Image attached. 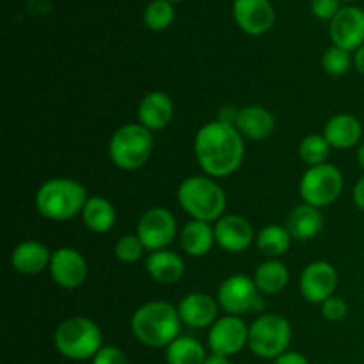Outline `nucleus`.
<instances>
[{
    "mask_svg": "<svg viewBox=\"0 0 364 364\" xmlns=\"http://www.w3.org/2000/svg\"><path fill=\"white\" fill-rule=\"evenodd\" d=\"M194 155L210 178L231 176L244 162V137L233 124L210 121L196 134Z\"/></svg>",
    "mask_w": 364,
    "mask_h": 364,
    "instance_id": "obj_1",
    "label": "nucleus"
},
{
    "mask_svg": "<svg viewBox=\"0 0 364 364\" xmlns=\"http://www.w3.org/2000/svg\"><path fill=\"white\" fill-rule=\"evenodd\" d=\"M180 329L178 308L166 301L146 302L139 306L132 316V333L149 348H167L180 336Z\"/></svg>",
    "mask_w": 364,
    "mask_h": 364,
    "instance_id": "obj_2",
    "label": "nucleus"
},
{
    "mask_svg": "<svg viewBox=\"0 0 364 364\" xmlns=\"http://www.w3.org/2000/svg\"><path fill=\"white\" fill-rule=\"evenodd\" d=\"M87 192L84 185L71 178H52L45 181L36 192V210L45 219L53 223H64L82 215Z\"/></svg>",
    "mask_w": 364,
    "mask_h": 364,
    "instance_id": "obj_3",
    "label": "nucleus"
},
{
    "mask_svg": "<svg viewBox=\"0 0 364 364\" xmlns=\"http://www.w3.org/2000/svg\"><path fill=\"white\" fill-rule=\"evenodd\" d=\"M178 203L194 220L217 223L226 212V194L210 176H191L178 187Z\"/></svg>",
    "mask_w": 364,
    "mask_h": 364,
    "instance_id": "obj_4",
    "label": "nucleus"
},
{
    "mask_svg": "<svg viewBox=\"0 0 364 364\" xmlns=\"http://www.w3.org/2000/svg\"><path fill=\"white\" fill-rule=\"evenodd\" d=\"M103 343L102 329L87 316H70L57 326L53 345L63 358L70 361L92 359Z\"/></svg>",
    "mask_w": 364,
    "mask_h": 364,
    "instance_id": "obj_5",
    "label": "nucleus"
},
{
    "mask_svg": "<svg viewBox=\"0 0 364 364\" xmlns=\"http://www.w3.org/2000/svg\"><path fill=\"white\" fill-rule=\"evenodd\" d=\"M153 151L151 132L141 123L123 124L112 134L109 156L121 171H137L149 160Z\"/></svg>",
    "mask_w": 364,
    "mask_h": 364,
    "instance_id": "obj_6",
    "label": "nucleus"
},
{
    "mask_svg": "<svg viewBox=\"0 0 364 364\" xmlns=\"http://www.w3.org/2000/svg\"><path fill=\"white\" fill-rule=\"evenodd\" d=\"M291 341V326L284 316L276 313H267L258 316L249 326L247 347L255 355L262 359L276 361L281 354L288 350Z\"/></svg>",
    "mask_w": 364,
    "mask_h": 364,
    "instance_id": "obj_7",
    "label": "nucleus"
},
{
    "mask_svg": "<svg viewBox=\"0 0 364 364\" xmlns=\"http://www.w3.org/2000/svg\"><path fill=\"white\" fill-rule=\"evenodd\" d=\"M343 191V174L333 164L326 162L309 167L301 178L299 194L306 205L323 208L336 201Z\"/></svg>",
    "mask_w": 364,
    "mask_h": 364,
    "instance_id": "obj_8",
    "label": "nucleus"
},
{
    "mask_svg": "<svg viewBox=\"0 0 364 364\" xmlns=\"http://www.w3.org/2000/svg\"><path fill=\"white\" fill-rule=\"evenodd\" d=\"M217 302L228 315L240 316L244 313L258 311L263 308V299L259 290L256 288L255 279L235 274L224 279L217 290Z\"/></svg>",
    "mask_w": 364,
    "mask_h": 364,
    "instance_id": "obj_9",
    "label": "nucleus"
},
{
    "mask_svg": "<svg viewBox=\"0 0 364 364\" xmlns=\"http://www.w3.org/2000/svg\"><path fill=\"white\" fill-rule=\"evenodd\" d=\"M178 231L176 217L164 206H153L142 213L137 223V237L146 251L155 252L167 249Z\"/></svg>",
    "mask_w": 364,
    "mask_h": 364,
    "instance_id": "obj_10",
    "label": "nucleus"
},
{
    "mask_svg": "<svg viewBox=\"0 0 364 364\" xmlns=\"http://www.w3.org/2000/svg\"><path fill=\"white\" fill-rule=\"evenodd\" d=\"M249 343V327L240 316L226 315L217 318L208 331V347L212 354L231 355L238 354Z\"/></svg>",
    "mask_w": 364,
    "mask_h": 364,
    "instance_id": "obj_11",
    "label": "nucleus"
},
{
    "mask_svg": "<svg viewBox=\"0 0 364 364\" xmlns=\"http://www.w3.org/2000/svg\"><path fill=\"white\" fill-rule=\"evenodd\" d=\"M48 270L53 283L64 290H77L87 279V262L77 249L71 247L53 251Z\"/></svg>",
    "mask_w": 364,
    "mask_h": 364,
    "instance_id": "obj_12",
    "label": "nucleus"
},
{
    "mask_svg": "<svg viewBox=\"0 0 364 364\" xmlns=\"http://www.w3.org/2000/svg\"><path fill=\"white\" fill-rule=\"evenodd\" d=\"M331 41L338 48L358 52L364 45V11L361 7H341L340 13L331 20Z\"/></svg>",
    "mask_w": 364,
    "mask_h": 364,
    "instance_id": "obj_13",
    "label": "nucleus"
},
{
    "mask_svg": "<svg viewBox=\"0 0 364 364\" xmlns=\"http://www.w3.org/2000/svg\"><path fill=\"white\" fill-rule=\"evenodd\" d=\"M233 18L245 34L262 36L274 27L276 11L270 0H233Z\"/></svg>",
    "mask_w": 364,
    "mask_h": 364,
    "instance_id": "obj_14",
    "label": "nucleus"
},
{
    "mask_svg": "<svg viewBox=\"0 0 364 364\" xmlns=\"http://www.w3.org/2000/svg\"><path fill=\"white\" fill-rule=\"evenodd\" d=\"M338 287V272L331 263L313 262L302 270L301 294L313 304H322L333 297Z\"/></svg>",
    "mask_w": 364,
    "mask_h": 364,
    "instance_id": "obj_15",
    "label": "nucleus"
},
{
    "mask_svg": "<svg viewBox=\"0 0 364 364\" xmlns=\"http://www.w3.org/2000/svg\"><path fill=\"white\" fill-rule=\"evenodd\" d=\"M213 231H215V244L228 252H242L251 247L255 242V230L251 223L235 213L220 217L213 226Z\"/></svg>",
    "mask_w": 364,
    "mask_h": 364,
    "instance_id": "obj_16",
    "label": "nucleus"
},
{
    "mask_svg": "<svg viewBox=\"0 0 364 364\" xmlns=\"http://www.w3.org/2000/svg\"><path fill=\"white\" fill-rule=\"evenodd\" d=\"M181 323L192 327V329H206L217 322L219 313V302L208 294L194 291L183 297L178 304Z\"/></svg>",
    "mask_w": 364,
    "mask_h": 364,
    "instance_id": "obj_17",
    "label": "nucleus"
},
{
    "mask_svg": "<svg viewBox=\"0 0 364 364\" xmlns=\"http://www.w3.org/2000/svg\"><path fill=\"white\" fill-rule=\"evenodd\" d=\"M174 116V103L164 91H151L139 102L137 117L149 132L164 130Z\"/></svg>",
    "mask_w": 364,
    "mask_h": 364,
    "instance_id": "obj_18",
    "label": "nucleus"
},
{
    "mask_svg": "<svg viewBox=\"0 0 364 364\" xmlns=\"http://www.w3.org/2000/svg\"><path fill=\"white\" fill-rule=\"evenodd\" d=\"M323 137L334 149H350L361 144L363 124L352 114H336L323 127Z\"/></svg>",
    "mask_w": 364,
    "mask_h": 364,
    "instance_id": "obj_19",
    "label": "nucleus"
},
{
    "mask_svg": "<svg viewBox=\"0 0 364 364\" xmlns=\"http://www.w3.org/2000/svg\"><path fill=\"white\" fill-rule=\"evenodd\" d=\"M52 252L38 240H25L18 244L11 252V265L18 274L38 276L50 267Z\"/></svg>",
    "mask_w": 364,
    "mask_h": 364,
    "instance_id": "obj_20",
    "label": "nucleus"
},
{
    "mask_svg": "<svg viewBox=\"0 0 364 364\" xmlns=\"http://www.w3.org/2000/svg\"><path fill=\"white\" fill-rule=\"evenodd\" d=\"M240 135L249 141H265L270 137L276 128V119L272 112L265 107L249 105L238 110L237 123H235Z\"/></svg>",
    "mask_w": 364,
    "mask_h": 364,
    "instance_id": "obj_21",
    "label": "nucleus"
},
{
    "mask_svg": "<svg viewBox=\"0 0 364 364\" xmlns=\"http://www.w3.org/2000/svg\"><path fill=\"white\" fill-rule=\"evenodd\" d=\"M146 270L149 277L159 284H176L185 274L183 258L169 249L149 252L146 258Z\"/></svg>",
    "mask_w": 364,
    "mask_h": 364,
    "instance_id": "obj_22",
    "label": "nucleus"
},
{
    "mask_svg": "<svg viewBox=\"0 0 364 364\" xmlns=\"http://www.w3.org/2000/svg\"><path fill=\"white\" fill-rule=\"evenodd\" d=\"M322 228L323 215L320 213V208L306 205V203L295 206L287 220V230L294 240H311V238H315L322 231Z\"/></svg>",
    "mask_w": 364,
    "mask_h": 364,
    "instance_id": "obj_23",
    "label": "nucleus"
},
{
    "mask_svg": "<svg viewBox=\"0 0 364 364\" xmlns=\"http://www.w3.org/2000/svg\"><path fill=\"white\" fill-rule=\"evenodd\" d=\"M180 244L188 256L199 258V256H205L212 251L213 244H215V231L208 223L192 219L181 230Z\"/></svg>",
    "mask_w": 364,
    "mask_h": 364,
    "instance_id": "obj_24",
    "label": "nucleus"
},
{
    "mask_svg": "<svg viewBox=\"0 0 364 364\" xmlns=\"http://www.w3.org/2000/svg\"><path fill=\"white\" fill-rule=\"evenodd\" d=\"M116 208L109 199L102 196H92L87 199L84 210H82V220L92 233H109L116 224Z\"/></svg>",
    "mask_w": 364,
    "mask_h": 364,
    "instance_id": "obj_25",
    "label": "nucleus"
},
{
    "mask_svg": "<svg viewBox=\"0 0 364 364\" xmlns=\"http://www.w3.org/2000/svg\"><path fill=\"white\" fill-rule=\"evenodd\" d=\"M252 279H255L259 294L276 295L287 288L288 281H290V272H288V267L279 259H267L256 269Z\"/></svg>",
    "mask_w": 364,
    "mask_h": 364,
    "instance_id": "obj_26",
    "label": "nucleus"
},
{
    "mask_svg": "<svg viewBox=\"0 0 364 364\" xmlns=\"http://www.w3.org/2000/svg\"><path fill=\"white\" fill-rule=\"evenodd\" d=\"M291 240L294 238L288 233L287 228L279 226V224H269L256 235V245H258L259 252L269 259H277L279 256H283L290 249Z\"/></svg>",
    "mask_w": 364,
    "mask_h": 364,
    "instance_id": "obj_27",
    "label": "nucleus"
},
{
    "mask_svg": "<svg viewBox=\"0 0 364 364\" xmlns=\"http://www.w3.org/2000/svg\"><path fill=\"white\" fill-rule=\"evenodd\" d=\"M205 347L192 336H178L166 348L167 364H205Z\"/></svg>",
    "mask_w": 364,
    "mask_h": 364,
    "instance_id": "obj_28",
    "label": "nucleus"
},
{
    "mask_svg": "<svg viewBox=\"0 0 364 364\" xmlns=\"http://www.w3.org/2000/svg\"><path fill=\"white\" fill-rule=\"evenodd\" d=\"M329 142H327L326 137L320 134L306 135L301 141V144H299V156H301L302 162L308 164L309 167L326 164L327 159H329Z\"/></svg>",
    "mask_w": 364,
    "mask_h": 364,
    "instance_id": "obj_29",
    "label": "nucleus"
},
{
    "mask_svg": "<svg viewBox=\"0 0 364 364\" xmlns=\"http://www.w3.org/2000/svg\"><path fill=\"white\" fill-rule=\"evenodd\" d=\"M174 21V4L169 0H151L144 9V23L155 32L169 28Z\"/></svg>",
    "mask_w": 364,
    "mask_h": 364,
    "instance_id": "obj_30",
    "label": "nucleus"
},
{
    "mask_svg": "<svg viewBox=\"0 0 364 364\" xmlns=\"http://www.w3.org/2000/svg\"><path fill=\"white\" fill-rule=\"evenodd\" d=\"M322 68L331 77H343L350 71L352 57L350 52L338 46H329L322 55Z\"/></svg>",
    "mask_w": 364,
    "mask_h": 364,
    "instance_id": "obj_31",
    "label": "nucleus"
},
{
    "mask_svg": "<svg viewBox=\"0 0 364 364\" xmlns=\"http://www.w3.org/2000/svg\"><path fill=\"white\" fill-rule=\"evenodd\" d=\"M144 245L137 235H123L114 245V255L121 263H135L142 258Z\"/></svg>",
    "mask_w": 364,
    "mask_h": 364,
    "instance_id": "obj_32",
    "label": "nucleus"
},
{
    "mask_svg": "<svg viewBox=\"0 0 364 364\" xmlns=\"http://www.w3.org/2000/svg\"><path fill=\"white\" fill-rule=\"evenodd\" d=\"M320 306H322V316L329 322H340L348 315V304L341 297H336V295L329 297Z\"/></svg>",
    "mask_w": 364,
    "mask_h": 364,
    "instance_id": "obj_33",
    "label": "nucleus"
},
{
    "mask_svg": "<svg viewBox=\"0 0 364 364\" xmlns=\"http://www.w3.org/2000/svg\"><path fill=\"white\" fill-rule=\"evenodd\" d=\"M340 0H311V13L318 20H333L340 13Z\"/></svg>",
    "mask_w": 364,
    "mask_h": 364,
    "instance_id": "obj_34",
    "label": "nucleus"
},
{
    "mask_svg": "<svg viewBox=\"0 0 364 364\" xmlns=\"http://www.w3.org/2000/svg\"><path fill=\"white\" fill-rule=\"evenodd\" d=\"M92 364H130L127 354L117 347H102L92 358Z\"/></svg>",
    "mask_w": 364,
    "mask_h": 364,
    "instance_id": "obj_35",
    "label": "nucleus"
},
{
    "mask_svg": "<svg viewBox=\"0 0 364 364\" xmlns=\"http://www.w3.org/2000/svg\"><path fill=\"white\" fill-rule=\"evenodd\" d=\"M276 364H309V361L306 355L301 354V352L287 350L284 354H281L279 358L276 359Z\"/></svg>",
    "mask_w": 364,
    "mask_h": 364,
    "instance_id": "obj_36",
    "label": "nucleus"
},
{
    "mask_svg": "<svg viewBox=\"0 0 364 364\" xmlns=\"http://www.w3.org/2000/svg\"><path fill=\"white\" fill-rule=\"evenodd\" d=\"M238 110L240 109H235L233 105L220 107L217 121H220V123H226V124H233L235 127V123H237V117H238Z\"/></svg>",
    "mask_w": 364,
    "mask_h": 364,
    "instance_id": "obj_37",
    "label": "nucleus"
},
{
    "mask_svg": "<svg viewBox=\"0 0 364 364\" xmlns=\"http://www.w3.org/2000/svg\"><path fill=\"white\" fill-rule=\"evenodd\" d=\"M352 199H354V205L364 213V176L355 183L354 192H352Z\"/></svg>",
    "mask_w": 364,
    "mask_h": 364,
    "instance_id": "obj_38",
    "label": "nucleus"
},
{
    "mask_svg": "<svg viewBox=\"0 0 364 364\" xmlns=\"http://www.w3.org/2000/svg\"><path fill=\"white\" fill-rule=\"evenodd\" d=\"M354 64H355V70H358L359 73H361L363 77H364V45L358 50V52H355Z\"/></svg>",
    "mask_w": 364,
    "mask_h": 364,
    "instance_id": "obj_39",
    "label": "nucleus"
},
{
    "mask_svg": "<svg viewBox=\"0 0 364 364\" xmlns=\"http://www.w3.org/2000/svg\"><path fill=\"white\" fill-rule=\"evenodd\" d=\"M205 364H231V363H230V358H226V355L210 354L208 358H206Z\"/></svg>",
    "mask_w": 364,
    "mask_h": 364,
    "instance_id": "obj_40",
    "label": "nucleus"
},
{
    "mask_svg": "<svg viewBox=\"0 0 364 364\" xmlns=\"http://www.w3.org/2000/svg\"><path fill=\"white\" fill-rule=\"evenodd\" d=\"M355 156H358V162H359V166H361L363 169H364V141L361 142V144L358 146V155H355Z\"/></svg>",
    "mask_w": 364,
    "mask_h": 364,
    "instance_id": "obj_41",
    "label": "nucleus"
},
{
    "mask_svg": "<svg viewBox=\"0 0 364 364\" xmlns=\"http://www.w3.org/2000/svg\"><path fill=\"white\" fill-rule=\"evenodd\" d=\"M171 4H178V2H183V0H169Z\"/></svg>",
    "mask_w": 364,
    "mask_h": 364,
    "instance_id": "obj_42",
    "label": "nucleus"
},
{
    "mask_svg": "<svg viewBox=\"0 0 364 364\" xmlns=\"http://www.w3.org/2000/svg\"><path fill=\"white\" fill-rule=\"evenodd\" d=\"M340 2H354V0H340Z\"/></svg>",
    "mask_w": 364,
    "mask_h": 364,
    "instance_id": "obj_43",
    "label": "nucleus"
}]
</instances>
